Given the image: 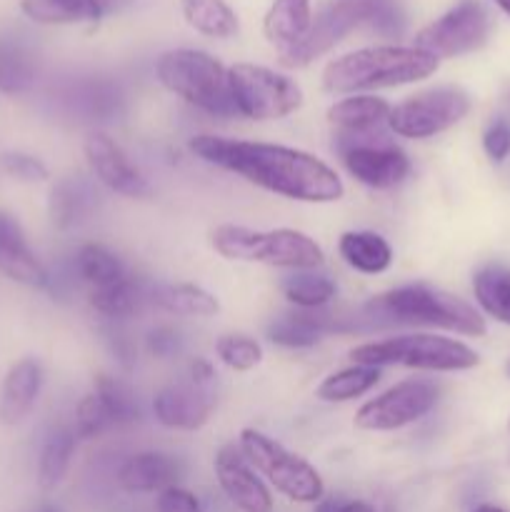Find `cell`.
Instances as JSON below:
<instances>
[{
    "label": "cell",
    "mask_w": 510,
    "mask_h": 512,
    "mask_svg": "<svg viewBox=\"0 0 510 512\" xmlns=\"http://www.w3.org/2000/svg\"><path fill=\"white\" fill-rule=\"evenodd\" d=\"M110 0H20V13L38 25L98 23Z\"/></svg>",
    "instance_id": "7402d4cb"
},
{
    "label": "cell",
    "mask_w": 510,
    "mask_h": 512,
    "mask_svg": "<svg viewBox=\"0 0 510 512\" xmlns=\"http://www.w3.org/2000/svg\"><path fill=\"white\" fill-rule=\"evenodd\" d=\"M215 353L230 370H240V373L255 368L263 360V348L248 335H223L215 343Z\"/></svg>",
    "instance_id": "d590c367"
},
{
    "label": "cell",
    "mask_w": 510,
    "mask_h": 512,
    "mask_svg": "<svg viewBox=\"0 0 510 512\" xmlns=\"http://www.w3.org/2000/svg\"><path fill=\"white\" fill-rule=\"evenodd\" d=\"M338 253L350 268L363 275L385 273L393 263V248L388 240L370 230H350L340 235Z\"/></svg>",
    "instance_id": "603a6c76"
},
{
    "label": "cell",
    "mask_w": 510,
    "mask_h": 512,
    "mask_svg": "<svg viewBox=\"0 0 510 512\" xmlns=\"http://www.w3.org/2000/svg\"><path fill=\"white\" fill-rule=\"evenodd\" d=\"M85 160L90 165V173L100 180L113 193L125 198H148L150 183L143 178L138 168L128 160L118 143L105 133H90L85 138Z\"/></svg>",
    "instance_id": "9a60e30c"
},
{
    "label": "cell",
    "mask_w": 510,
    "mask_h": 512,
    "mask_svg": "<svg viewBox=\"0 0 510 512\" xmlns=\"http://www.w3.org/2000/svg\"><path fill=\"white\" fill-rule=\"evenodd\" d=\"M508 375H510V363H508Z\"/></svg>",
    "instance_id": "bcb514c9"
},
{
    "label": "cell",
    "mask_w": 510,
    "mask_h": 512,
    "mask_svg": "<svg viewBox=\"0 0 510 512\" xmlns=\"http://www.w3.org/2000/svg\"><path fill=\"white\" fill-rule=\"evenodd\" d=\"M35 68L30 55L15 43H0V93L20 95L33 85Z\"/></svg>",
    "instance_id": "d6a6232c"
},
{
    "label": "cell",
    "mask_w": 510,
    "mask_h": 512,
    "mask_svg": "<svg viewBox=\"0 0 510 512\" xmlns=\"http://www.w3.org/2000/svg\"><path fill=\"white\" fill-rule=\"evenodd\" d=\"M240 450L248 463L293 503H320L325 493L318 470L300 455L285 450L278 440L268 438L255 428L240 433Z\"/></svg>",
    "instance_id": "ba28073f"
},
{
    "label": "cell",
    "mask_w": 510,
    "mask_h": 512,
    "mask_svg": "<svg viewBox=\"0 0 510 512\" xmlns=\"http://www.w3.org/2000/svg\"><path fill=\"white\" fill-rule=\"evenodd\" d=\"M313 23L310 0H273L263 18V33L278 53L295 48L308 35Z\"/></svg>",
    "instance_id": "ffe728a7"
},
{
    "label": "cell",
    "mask_w": 510,
    "mask_h": 512,
    "mask_svg": "<svg viewBox=\"0 0 510 512\" xmlns=\"http://www.w3.org/2000/svg\"><path fill=\"white\" fill-rule=\"evenodd\" d=\"M33 512H60V510L53 508V505H43V508H38V510H33Z\"/></svg>",
    "instance_id": "f6af8a7d"
},
{
    "label": "cell",
    "mask_w": 510,
    "mask_h": 512,
    "mask_svg": "<svg viewBox=\"0 0 510 512\" xmlns=\"http://www.w3.org/2000/svg\"><path fill=\"white\" fill-rule=\"evenodd\" d=\"M155 508H158V512H203L200 500L190 490L180 488V485H173V488H165L163 493H158Z\"/></svg>",
    "instance_id": "f35d334b"
},
{
    "label": "cell",
    "mask_w": 510,
    "mask_h": 512,
    "mask_svg": "<svg viewBox=\"0 0 510 512\" xmlns=\"http://www.w3.org/2000/svg\"><path fill=\"white\" fill-rule=\"evenodd\" d=\"M480 308L500 323L510 325V270L485 268L473 280Z\"/></svg>",
    "instance_id": "f546056e"
},
{
    "label": "cell",
    "mask_w": 510,
    "mask_h": 512,
    "mask_svg": "<svg viewBox=\"0 0 510 512\" xmlns=\"http://www.w3.org/2000/svg\"><path fill=\"white\" fill-rule=\"evenodd\" d=\"M43 388V365L35 358H20L10 365L0 385V423L18 425L30 415Z\"/></svg>",
    "instance_id": "ac0fdd59"
},
{
    "label": "cell",
    "mask_w": 510,
    "mask_h": 512,
    "mask_svg": "<svg viewBox=\"0 0 510 512\" xmlns=\"http://www.w3.org/2000/svg\"><path fill=\"white\" fill-rule=\"evenodd\" d=\"M0 275L25 288H50L48 268L33 253L23 225L8 210H0Z\"/></svg>",
    "instance_id": "e0dca14e"
},
{
    "label": "cell",
    "mask_w": 510,
    "mask_h": 512,
    "mask_svg": "<svg viewBox=\"0 0 510 512\" xmlns=\"http://www.w3.org/2000/svg\"><path fill=\"white\" fill-rule=\"evenodd\" d=\"M333 328L335 325L328 315L293 313L268 325V340L280 348H310Z\"/></svg>",
    "instance_id": "484cf974"
},
{
    "label": "cell",
    "mask_w": 510,
    "mask_h": 512,
    "mask_svg": "<svg viewBox=\"0 0 510 512\" xmlns=\"http://www.w3.org/2000/svg\"><path fill=\"white\" fill-rule=\"evenodd\" d=\"M393 105L375 95H350L338 100L328 108L330 125L338 128V133H373L388 125V115Z\"/></svg>",
    "instance_id": "44dd1931"
},
{
    "label": "cell",
    "mask_w": 510,
    "mask_h": 512,
    "mask_svg": "<svg viewBox=\"0 0 510 512\" xmlns=\"http://www.w3.org/2000/svg\"><path fill=\"white\" fill-rule=\"evenodd\" d=\"M490 18L480 0H460L448 13L435 18L415 35V48L428 50L438 60L473 53L488 40Z\"/></svg>",
    "instance_id": "7c38bea8"
},
{
    "label": "cell",
    "mask_w": 510,
    "mask_h": 512,
    "mask_svg": "<svg viewBox=\"0 0 510 512\" xmlns=\"http://www.w3.org/2000/svg\"><path fill=\"white\" fill-rule=\"evenodd\" d=\"M495 5H498V8L503 10V13L510 15V0H495Z\"/></svg>",
    "instance_id": "ee69618b"
},
{
    "label": "cell",
    "mask_w": 510,
    "mask_h": 512,
    "mask_svg": "<svg viewBox=\"0 0 510 512\" xmlns=\"http://www.w3.org/2000/svg\"><path fill=\"white\" fill-rule=\"evenodd\" d=\"M470 113V98L455 85L430 88L410 95L388 115V128L400 138L425 140L445 133Z\"/></svg>",
    "instance_id": "30bf717a"
},
{
    "label": "cell",
    "mask_w": 510,
    "mask_h": 512,
    "mask_svg": "<svg viewBox=\"0 0 510 512\" xmlns=\"http://www.w3.org/2000/svg\"><path fill=\"white\" fill-rule=\"evenodd\" d=\"M90 198L93 195L88 193L83 183H78V180H60L50 190V218H53L58 228H73L90 210Z\"/></svg>",
    "instance_id": "1f68e13d"
},
{
    "label": "cell",
    "mask_w": 510,
    "mask_h": 512,
    "mask_svg": "<svg viewBox=\"0 0 510 512\" xmlns=\"http://www.w3.org/2000/svg\"><path fill=\"white\" fill-rule=\"evenodd\" d=\"M180 348H183V338H180L178 330L163 325V328H155L148 333V353L155 355V358L168 360L178 355Z\"/></svg>",
    "instance_id": "ab89813d"
},
{
    "label": "cell",
    "mask_w": 510,
    "mask_h": 512,
    "mask_svg": "<svg viewBox=\"0 0 510 512\" xmlns=\"http://www.w3.org/2000/svg\"><path fill=\"white\" fill-rule=\"evenodd\" d=\"M380 380V368H370V365H353L340 373L328 375L323 383L318 385L315 395L325 403H348V400L360 398L368 390H373Z\"/></svg>",
    "instance_id": "f1b7e54d"
},
{
    "label": "cell",
    "mask_w": 510,
    "mask_h": 512,
    "mask_svg": "<svg viewBox=\"0 0 510 512\" xmlns=\"http://www.w3.org/2000/svg\"><path fill=\"white\" fill-rule=\"evenodd\" d=\"M3 168L10 178L20 180V183H45L50 175L43 160L30 153H20V150L3 153Z\"/></svg>",
    "instance_id": "74e56055"
},
{
    "label": "cell",
    "mask_w": 510,
    "mask_h": 512,
    "mask_svg": "<svg viewBox=\"0 0 510 512\" xmlns=\"http://www.w3.org/2000/svg\"><path fill=\"white\" fill-rule=\"evenodd\" d=\"M78 435L70 428H58L45 438L38 455V485L43 490H55L68 475L70 460L75 455Z\"/></svg>",
    "instance_id": "4316f807"
},
{
    "label": "cell",
    "mask_w": 510,
    "mask_h": 512,
    "mask_svg": "<svg viewBox=\"0 0 510 512\" xmlns=\"http://www.w3.org/2000/svg\"><path fill=\"white\" fill-rule=\"evenodd\" d=\"M180 13L195 33L205 38H233L238 33V15L228 0H180Z\"/></svg>",
    "instance_id": "d4e9b609"
},
{
    "label": "cell",
    "mask_w": 510,
    "mask_h": 512,
    "mask_svg": "<svg viewBox=\"0 0 510 512\" xmlns=\"http://www.w3.org/2000/svg\"><path fill=\"white\" fill-rule=\"evenodd\" d=\"M215 478L225 498L240 512H273V498L243 450L223 445L215 455Z\"/></svg>",
    "instance_id": "2e32d148"
},
{
    "label": "cell",
    "mask_w": 510,
    "mask_h": 512,
    "mask_svg": "<svg viewBox=\"0 0 510 512\" xmlns=\"http://www.w3.org/2000/svg\"><path fill=\"white\" fill-rule=\"evenodd\" d=\"M363 313L370 325H433L473 338L485 335V320L473 305L430 285H403L378 295Z\"/></svg>",
    "instance_id": "3957f363"
},
{
    "label": "cell",
    "mask_w": 510,
    "mask_h": 512,
    "mask_svg": "<svg viewBox=\"0 0 510 512\" xmlns=\"http://www.w3.org/2000/svg\"><path fill=\"white\" fill-rule=\"evenodd\" d=\"M215 408V393L210 385L195 383L185 375L183 380L168 383L153 398V413L160 425L170 430H198L208 423Z\"/></svg>",
    "instance_id": "5bb4252c"
},
{
    "label": "cell",
    "mask_w": 510,
    "mask_h": 512,
    "mask_svg": "<svg viewBox=\"0 0 510 512\" xmlns=\"http://www.w3.org/2000/svg\"><path fill=\"white\" fill-rule=\"evenodd\" d=\"M140 300H143V290L130 275L123 283H115L110 288L90 290V305L105 318H125V315L135 313Z\"/></svg>",
    "instance_id": "e575fe53"
},
{
    "label": "cell",
    "mask_w": 510,
    "mask_h": 512,
    "mask_svg": "<svg viewBox=\"0 0 510 512\" xmlns=\"http://www.w3.org/2000/svg\"><path fill=\"white\" fill-rule=\"evenodd\" d=\"M148 300L165 313L190 315V318H210L220 310L218 300L208 290L193 283L155 285L148 293Z\"/></svg>",
    "instance_id": "cb8c5ba5"
},
{
    "label": "cell",
    "mask_w": 510,
    "mask_h": 512,
    "mask_svg": "<svg viewBox=\"0 0 510 512\" xmlns=\"http://www.w3.org/2000/svg\"><path fill=\"white\" fill-rule=\"evenodd\" d=\"M438 400V388L428 380H403L393 385L378 398L368 400L355 413V428L370 433H388V430L405 428L433 410Z\"/></svg>",
    "instance_id": "4fadbf2b"
},
{
    "label": "cell",
    "mask_w": 510,
    "mask_h": 512,
    "mask_svg": "<svg viewBox=\"0 0 510 512\" xmlns=\"http://www.w3.org/2000/svg\"><path fill=\"white\" fill-rule=\"evenodd\" d=\"M473 512H508V510L498 508V505H480V508H475Z\"/></svg>",
    "instance_id": "7bdbcfd3"
},
{
    "label": "cell",
    "mask_w": 510,
    "mask_h": 512,
    "mask_svg": "<svg viewBox=\"0 0 510 512\" xmlns=\"http://www.w3.org/2000/svg\"><path fill=\"white\" fill-rule=\"evenodd\" d=\"M343 165L358 183L385 190L403 183L410 173V160L380 130L373 133H338Z\"/></svg>",
    "instance_id": "8fae6325"
},
{
    "label": "cell",
    "mask_w": 510,
    "mask_h": 512,
    "mask_svg": "<svg viewBox=\"0 0 510 512\" xmlns=\"http://www.w3.org/2000/svg\"><path fill=\"white\" fill-rule=\"evenodd\" d=\"M340 512H375V508L370 503H363V500H343Z\"/></svg>",
    "instance_id": "b9f144b4"
},
{
    "label": "cell",
    "mask_w": 510,
    "mask_h": 512,
    "mask_svg": "<svg viewBox=\"0 0 510 512\" xmlns=\"http://www.w3.org/2000/svg\"><path fill=\"white\" fill-rule=\"evenodd\" d=\"M93 393L98 395L100 403L105 405L113 425L133 423V420L140 418L138 400H135L133 390L125 383H120V380L110 378V375H98L93 383Z\"/></svg>",
    "instance_id": "836d02e7"
},
{
    "label": "cell",
    "mask_w": 510,
    "mask_h": 512,
    "mask_svg": "<svg viewBox=\"0 0 510 512\" xmlns=\"http://www.w3.org/2000/svg\"><path fill=\"white\" fill-rule=\"evenodd\" d=\"M160 85L183 98L193 108L210 115H235L233 98L228 90V68L205 50L175 48L155 63Z\"/></svg>",
    "instance_id": "8992f818"
},
{
    "label": "cell",
    "mask_w": 510,
    "mask_h": 512,
    "mask_svg": "<svg viewBox=\"0 0 510 512\" xmlns=\"http://www.w3.org/2000/svg\"><path fill=\"white\" fill-rule=\"evenodd\" d=\"M183 468L178 460L160 450L130 455L118 470L120 488L128 493H163L165 488L178 485Z\"/></svg>",
    "instance_id": "d6986e66"
},
{
    "label": "cell",
    "mask_w": 510,
    "mask_h": 512,
    "mask_svg": "<svg viewBox=\"0 0 510 512\" xmlns=\"http://www.w3.org/2000/svg\"><path fill=\"white\" fill-rule=\"evenodd\" d=\"M438 65L435 55L415 45H373L330 60L323 70V88L328 93L395 88L430 78Z\"/></svg>",
    "instance_id": "7a4b0ae2"
},
{
    "label": "cell",
    "mask_w": 510,
    "mask_h": 512,
    "mask_svg": "<svg viewBox=\"0 0 510 512\" xmlns=\"http://www.w3.org/2000/svg\"><path fill=\"white\" fill-rule=\"evenodd\" d=\"M108 428H113L108 410L100 403L98 395L88 393L75 408V435L83 440H93L100 438Z\"/></svg>",
    "instance_id": "8d00e7d4"
},
{
    "label": "cell",
    "mask_w": 510,
    "mask_h": 512,
    "mask_svg": "<svg viewBox=\"0 0 510 512\" xmlns=\"http://www.w3.org/2000/svg\"><path fill=\"white\" fill-rule=\"evenodd\" d=\"M75 270L83 278V283L90 285V290L110 288L115 283H123L128 278L123 260L100 243H88L75 255Z\"/></svg>",
    "instance_id": "83f0119b"
},
{
    "label": "cell",
    "mask_w": 510,
    "mask_h": 512,
    "mask_svg": "<svg viewBox=\"0 0 510 512\" xmlns=\"http://www.w3.org/2000/svg\"><path fill=\"white\" fill-rule=\"evenodd\" d=\"M350 358L355 365H370V368L403 365V368L435 370V373L470 370L480 363L478 353L460 340L428 333L363 343L350 350Z\"/></svg>",
    "instance_id": "52a82bcc"
},
{
    "label": "cell",
    "mask_w": 510,
    "mask_h": 512,
    "mask_svg": "<svg viewBox=\"0 0 510 512\" xmlns=\"http://www.w3.org/2000/svg\"><path fill=\"white\" fill-rule=\"evenodd\" d=\"M483 148L495 163L505 160L510 155V125L505 120H495L483 135Z\"/></svg>",
    "instance_id": "60d3db41"
},
{
    "label": "cell",
    "mask_w": 510,
    "mask_h": 512,
    "mask_svg": "<svg viewBox=\"0 0 510 512\" xmlns=\"http://www.w3.org/2000/svg\"><path fill=\"white\" fill-rule=\"evenodd\" d=\"M360 25H370L380 35H395L403 30V13L395 0H328L310 23L308 35L295 48L278 53V63L283 68H305Z\"/></svg>",
    "instance_id": "277c9868"
},
{
    "label": "cell",
    "mask_w": 510,
    "mask_h": 512,
    "mask_svg": "<svg viewBox=\"0 0 510 512\" xmlns=\"http://www.w3.org/2000/svg\"><path fill=\"white\" fill-rule=\"evenodd\" d=\"M283 295L293 305L303 310H315L328 305L335 298V283L328 275L310 273V270H298L295 275L283 280Z\"/></svg>",
    "instance_id": "4dcf8cb0"
},
{
    "label": "cell",
    "mask_w": 510,
    "mask_h": 512,
    "mask_svg": "<svg viewBox=\"0 0 510 512\" xmlns=\"http://www.w3.org/2000/svg\"><path fill=\"white\" fill-rule=\"evenodd\" d=\"M210 243L225 260L263 263L273 268L313 270L325 260L320 245L293 228L250 230L243 225H218L210 233Z\"/></svg>",
    "instance_id": "5b68a950"
},
{
    "label": "cell",
    "mask_w": 510,
    "mask_h": 512,
    "mask_svg": "<svg viewBox=\"0 0 510 512\" xmlns=\"http://www.w3.org/2000/svg\"><path fill=\"white\" fill-rule=\"evenodd\" d=\"M190 150L200 160L228 173L240 175L248 183L300 203H335L343 198V180L328 163L305 150L288 145L233 140L220 135H195Z\"/></svg>",
    "instance_id": "6da1fadb"
},
{
    "label": "cell",
    "mask_w": 510,
    "mask_h": 512,
    "mask_svg": "<svg viewBox=\"0 0 510 512\" xmlns=\"http://www.w3.org/2000/svg\"><path fill=\"white\" fill-rule=\"evenodd\" d=\"M228 90L235 115L250 120H278L303 105V90L288 75L253 63L228 68Z\"/></svg>",
    "instance_id": "9c48e42d"
}]
</instances>
